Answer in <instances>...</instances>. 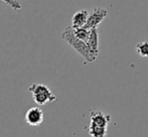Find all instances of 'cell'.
<instances>
[{"instance_id": "1", "label": "cell", "mask_w": 148, "mask_h": 137, "mask_svg": "<svg viewBox=\"0 0 148 137\" xmlns=\"http://www.w3.org/2000/svg\"><path fill=\"white\" fill-rule=\"evenodd\" d=\"M62 38L66 41L68 45H70L78 53H80L87 63H90V53L88 49L87 42L82 39H80L74 32L73 26H68L64 28V30L62 32Z\"/></svg>"}, {"instance_id": "2", "label": "cell", "mask_w": 148, "mask_h": 137, "mask_svg": "<svg viewBox=\"0 0 148 137\" xmlns=\"http://www.w3.org/2000/svg\"><path fill=\"white\" fill-rule=\"evenodd\" d=\"M28 91L31 93L33 101L39 106L47 105V103L55 102L57 100V97L53 94L47 85L35 83L28 88Z\"/></svg>"}, {"instance_id": "3", "label": "cell", "mask_w": 148, "mask_h": 137, "mask_svg": "<svg viewBox=\"0 0 148 137\" xmlns=\"http://www.w3.org/2000/svg\"><path fill=\"white\" fill-rule=\"evenodd\" d=\"M108 15V11L103 7H95L93 11L90 13L88 21L86 23V27L89 29H93V28H97L98 26L101 24V22L106 18Z\"/></svg>"}, {"instance_id": "4", "label": "cell", "mask_w": 148, "mask_h": 137, "mask_svg": "<svg viewBox=\"0 0 148 137\" xmlns=\"http://www.w3.org/2000/svg\"><path fill=\"white\" fill-rule=\"evenodd\" d=\"M87 45H88L89 53H90V63H93L97 60L99 55V34H98L97 28L91 29V34H90L89 39L87 40Z\"/></svg>"}, {"instance_id": "5", "label": "cell", "mask_w": 148, "mask_h": 137, "mask_svg": "<svg viewBox=\"0 0 148 137\" xmlns=\"http://www.w3.org/2000/svg\"><path fill=\"white\" fill-rule=\"evenodd\" d=\"M25 121L30 126H38L43 121V112L40 108L33 107L27 110L25 114Z\"/></svg>"}, {"instance_id": "6", "label": "cell", "mask_w": 148, "mask_h": 137, "mask_svg": "<svg viewBox=\"0 0 148 137\" xmlns=\"http://www.w3.org/2000/svg\"><path fill=\"white\" fill-rule=\"evenodd\" d=\"M90 118H91L90 123L106 128H108V124L111 121V116L108 115V114H105L102 111H98V110L97 111H91Z\"/></svg>"}, {"instance_id": "7", "label": "cell", "mask_w": 148, "mask_h": 137, "mask_svg": "<svg viewBox=\"0 0 148 137\" xmlns=\"http://www.w3.org/2000/svg\"><path fill=\"white\" fill-rule=\"evenodd\" d=\"M89 15H90V13L88 12V10H86V9H82V10L77 11L76 13L73 15L72 26L74 28H79V27L85 26L87 21H88Z\"/></svg>"}, {"instance_id": "8", "label": "cell", "mask_w": 148, "mask_h": 137, "mask_svg": "<svg viewBox=\"0 0 148 137\" xmlns=\"http://www.w3.org/2000/svg\"><path fill=\"white\" fill-rule=\"evenodd\" d=\"M108 128L97 126L95 124L90 123L89 126V134L91 137H106L107 135Z\"/></svg>"}, {"instance_id": "9", "label": "cell", "mask_w": 148, "mask_h": 137, "mask_svg": "<svg viewBox=\"0 0 148 137\" xmlns=\"http://www.w3.org/2000/svg\"><path fill=\"white\" fill-rule=\"evenodd\" d=\"M74 32H75V34H76L79 38L86 41V42L89 39L90 34H91V29L87 28L86 26H83V27H79V28H74Z\"/></svg>"}, {"instance_id": "10", "label": "cell", "mask_w": 148, "mask_h": 137, "mask_svg": "<svg viewBox=\"0 0 148 137\" xmlns=\"http://www.w3.org/2000/svg\"><path fill=\"white\" fill-rule=\"evenodd\" d=\"M136 51L140 57L148 58V41H141L137 43Z\"/></svg>"}, {"instance_id": "11", "label": "cell", "mask_w": 148, "mask_h": 137, "mask_svg": "<svg viewBox=\"0 0 148 137\" xmlns=\"http://www.w3.org/2000/svg\"><path fill=\"white\" fill-rule=\"evenodd\" d=\"M2 2L8 5L10 8H12L13 10H20L22 8V5L18 0H1Z\"/></svg>"}]
</instances>
